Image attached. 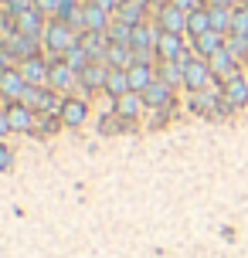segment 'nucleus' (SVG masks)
<instances>
[{
	"instance_id": "1",
	"label": "nucleus",
	"mask_w": 248,
	"mask_h": 258,
	"mask_svg": "<svg viewBox=\"0 0 248 258\" xmlns=\"http://www.w3.org/2000/svg\"><path fill=\"white\" fill-rule=\"evenodd\" d=\"M44 44H48L51 54H65V51H72V48L79 44V34H75L72 24H65L61 17H54L51 24L44 27Z\"/></svg>"
},
{
	"instance_id": "2",
	"label": "nucleus",
	"mask_w": 248,
	"mask_h": 258,
	"mask_svg": "<svg viewBox=\"0 0 248 258\" xmlns=\"http://www.w3.org/2000/svg\"><path fill=\"white\" fill-rule=\"evenodd\" d=\"M180 64H183V85H187V89L191 92H204L208 89V82L214 78L211 61H204V58H187V54H183Z\"/></svg>"
},
{
	"instance_id": "3",
	"label": "nucleus",
	"mask_w": 248,
	"mask_h": 258,
	"mask_svg": "<svg viewBox=\"0 0 248 258\" xmlns=\"http://www.w3.org/2000/svg\"><path fill=\"white\" fill-rule=\"evenodd\" d=\"M21 102L27 109H34V112H61V102L54 99L51 89H44V85H27L24 95H21Z\"/></svg>"
},
{
	"instance_id": "4",
	"label": "nucleus",
	"mask_w": 248,
	"mask_h": 258,
	"mask_svg": "<svg viewBox=\"0 0 248 258\" xmlns=\"http://www.w3.org/2000/svg\"><path fill=\"white\" fill-rule=\"evenodd\" d=\"M21 75H24L27 85H48V75H51V64L44 61V58H24L21 61Z\"/></svg>"
},
{
	"instance_id": "5",
	"label": "nucleus",
	"mask_w": 248,
	"mask_h": 258,
	"mask_svg": "<svg viewBox=\"0 0 248 258\" xmlns=\"http://www.w3.org/2000/svg\"><path fill=\"white\" fill-rule=\"evenodd\" d=\"M24 89H27V82H24V75H21V68H7V72L0 75V95H4V99L21 102Z\"/></svg>"
},
{
	"instance_id": "6",
	"label": "nucleus",
	"mask_w": 248,
	"mask_h": 258,
	"mask_svg": "<svg viewBox=\"0 0 248 258\" xmlns=\"http://www.w3.org/2000/svg\"><path fill=\"white\" fill-rule=\"evenodd\" d=\"M7 119H11V129H14V133H31V129H34L38 112H34V109H27L24 102H11V105H7Z\"/></svg>"
},
{
	"instance_id": "7",
	"label": "nucleus",
	"mask_w": 248,
	"mask_h": 258,
	"mask_svg": "<svg viewBox=\"0 0 248 258\" xmlns=\"http://www.w3.org/2000/svg\"><path fill=\"white\" fill-rule=\"evenodd\" d=\"M221 99L231 105V109H241V105L248 102V78L231 75L228 82H224V89H221Z\"/></svg>"
},
{
	"instance_id": "8",
	"label": "nucleus",
	"mask_w": 248,
	"mask_h": 258,
	"mask_svg": "<svg viewBox=\"0 0 248 258\" xmlns=\"http://www.w3.org/2000/svg\"><path fill=\"white\" fill-rule=\"evenodd\" d=\"M157 54H160V61H180V58H183V41H180V34L160 31V38H157Z\"/></svg>"
},
{
	"instance_id": "9",
	"label": "nucleus",
	"mask_w": 248,
	"mask_h": 258,
	"mask_svg": "<svg viewBox=\"0 0 248 258\" xmlns=\"http://www.w3.org/2000/svg\"><path fill=\"white\" fill-rule=\"evenodd\" d=\"M140 95H143L146 109H167V105H170V85H167V82H160V78H157V82H150Z\"/></svg>"
},
{
	"instance_id": "10",
	"label": "nucleus",
	"mask_w": 248,
	"mask_h": 258,
	"mask_svg": "<svg viewBox=\"0 0 248 258\" xmlns=\"http://www.w3.org/2000/svg\"><path fill=\"white\" fill-rule=\"evenodd\" d=\"M105 78H109V64L105 61H89L79 72V82L85 89H105Z\"/></svg>"
},
{
	"instance_id": "11",
	"label": "nucleus",
	"mask_w": 248,
	"mask_h": 258,
	"mask_svg": "<svg viewBox=\"0 0 248 258\" xmlns=\"http://www.w3.org/2000/svg\"><path fill=\"white\" fill-rule=\"evenodd\" d=\"M105 64H109V68H122V72H130L133 64H136V54H133L130 44H112V41H109V51H105Z\"/></svg>"
},
{
	"instance_id": "12",
	"label": "nucleus",
	"mask_w": 248,
	"mask_h": 258,
	"mask_svg": "<svg viewBox=\"0 0 248 258\" xmlns=\"http://www.w3.org/2000/svg\"><path fill=\"white\" fill-rule=\"evenodd\" d=\"M160 27H163V31H170V34H180V31H187V11H180V7L167 4V7L160 11Z\"/></svg>"
},
{
	"instance_id": "13",
	"label": "nucleus",
	"mask_w": 248,
	"mask_h": 258,
	"mask_svg": "<svg viewBox=\"0 0 248 258\" xmlns=\"http://www.w3.org/2000/svg\"><path fill=\"white\" fill-rule=\"evenodd\" d=\"M75 78H79V72L75 68H68L65 61H54L51 64V75H48V85L58 92H68L72 85H75Z\"/></svg>"
},
{
	"instance_id": "14",
	"label": "nucleus",
	"mask_w": 248,
	"mask_h": 258,
	"mask_svg": "<svg viewBox=\"0 0 248 258\" xmlns=\"http://www.w3.org/2000/svg\"><path fill=\"white\" fill-rule=\"evenodd\" d=\"M41 31H44V21H41L38 7H27V11L17 14V34H31V38H38Z\"/></svg>"
},
{
	"instance_id": "15",
	"label": "nucleus",
	"mask_w": 248,
	"mask_h": 258,
	"mask_svg": "<svg viewBox=\"0 0 248 258\" xmlns=\"http://www.w3.org/2000/svg\"><path fill=\"white\" fill-rule=\"evenodd\" d=\"M58 116H61V122H65V126H82V122H85V116H89V105L82 102V99H65Z\"/></svg>"
},
{
	"instance_id": "16",
	"label": "nucleus",
	"mask_w": 248,
	"mask_h": 258,
	"mask_svg": "<svg viewBox=\"0 0 248 258\" xmlns=\"http://www.w3.org/2000/svg\"><path fill=\"white\" fill-rule=\"evenodd\" d=\"M140 109H143V95H140V92H126V95L116 99V116H122L126 122L140 116Z\"/></svg>"
},
{
	"instance_id": "17",
	"label": "nucleus",
	"mask_w": 248,
	"mask_h": 258,
	"mask_svg": "<svg viewBox=\"0 0 248 258\" xmlns=\"http://www.w3.org/2000/svg\"><path fill=\"white\" fill-rule=\"evenodd\" d=\"M194 48H197L201 58H211V54H218L224 48V34H221V31H208V34L194 38Z\"/></svg>"
},
{
	"instance_id": "18",
	"label": "nucleus",
	"mask_w": 248,
	"mask_h": 258,
	"mask_svg": "<svg viewBox=\"0 0 248 258\" xmlns=\"http://www.w3.org/2000/svg\"><path fill=\"white\" fill-rule=\"evenodd\" d=\"M105 92H109L112 99H119V95L133 92V85H130V72H122V68H109V78H105Z\"/></svg>"
},
{
	"instance_id": "19",
	"label": "nucleus",
	"mask_w": 248,
	"mask_h": 258,
	"mask_svg": "<svg viewBox=\"0 0 248 258\" xmlns=\"http://www.w3.org/2000/svg\"><path fill=\"white\" fill-rule=\"evenodd\" d=\"M82 27H85V31H105V27H109V21H105V7H99V4L82 7Z\"/></svg>"
},
{
	"instance_id": "20",
	"label": "nucleus",
	"mask_w": 248,
	"mask_h": 258,
	"mask_svg": "<svg viewBox=\"0 0 248 258\" xmlns=\"http://www.w3.org/2000/svg\"><path fill=\"white\" fill-rule=\"evenodd\" d=\"M208 61H211V72H214V75H221L224 82H228L231 75H238V72H235V64H238V61H235V58H231L228 51H224V48H221L218 54H211Z\"/></svg>"
},
{
	"instance_id": "21",
	"label": "nucleus",
	"mask_w": 248,
	"mask_h": 258,
	"mask_svg": "<svg viewBox=\"0 0 248 258\" xmlns=\"http://www.w3.org/2000/svg\"><path fill=\"white\" fill-rule=\"evenodd\" d=\"M208 31H211V11L197 7V11H191V14H187V34L201 38V34H208Z\"/></svg>"
},
{
	"instance_id": "22",
	"label": "nucleus",
	"mask_w": 248,
	"mask_h": 258,
	"mask_svg": "<svg viewBox=\"0 0 248 258\" xmlns=\"http://www.w3.org/2000/svg\"><path fill=\"white\" fill-rule=\"evenodd\" d=\"M150 82H157V78H153V72H150V64L136 61V64L130 68V85H133V92H143Z\"/></svg>"
},
{
	"instance_id": "23",
	"label": "nucleus",
	"mask_w": 248,
	"mask_h": 258,
	"mask_svg": "<svg viewBox=\"0 0 248 258\" xmlns=\"http://www.w3.org/2000/svg\"><path fill=\"white\" fill-rule=\"evenodd\" d=\"M208 11H211V31L231 34V11L221 7V4H214V7H208Z\"/></svg>"
},
{
	"instance_id": "24",
	"label": "nucleus",
	"mask_w": 248,
	"mask_h": 258,
	"mask_svg": "<svg viewBox=\"0 0 248 258\" xmlns=\"http://www.w3.org/2000/svg\"><path fill=\"white\" fill-rule=\"evenodd\" d=\"M109 41H112V44H133V24L112 21V24H109Z\"/></svg>"
},
{
	"instance_id": "25",
	"label": "nucleus",
	"mask_w": 248,
	"mask_h": 258,
	"mask_svg": "<svg viewBox=\"0 0 248 258\" xmlns=\"http://www.w3.org/2000/svg\"><path fill=\"white\" fill-rule=\"evenodd\" d=\"M160 82H167V85H180V82H183V64L180 61H163V68H160Z\"/></svg>"
},
{
	"instance_id": "26",
	"label": "nucleus",
	"mask_w": 248,
	"mask_h": 258,
	"mask_svg": "<svg viewBox=\"0 0 248 258\" xmlns=\"http://www.w3.org/2000/svg\"><path fill=\"white\" fill-rule=\"evenodd\" d=\"M89 61H92V54L85 51L82 44H75L72 51H65V64H68V68H75V72H82V68H85Z\"/></svg>"
},
{
	"instance_id": "27",
	"label": "nucleus",
	"mask_w": 248,
	"mask_h": 258,
	"mask_svg": "<svg viewBox=\"0 0 248 258\" xmlns=\"http://www.w3.org/2000/svg\"><path fill=\"white\" fill-rule=\"evenodd\" d=\"M140 11H143V4H136V0H126V4H119V21H126V24H140Z\"/></svg>"
},
{
	"instance_id": "28",
	"label": "nucleus",
	"mask_w": 248,
	"mask_h": 258,
	"mask_svg": "<svg viewBox=\"0 0 248 258\" xmlns=\"http://www.w3.org/2000/svg\"><path fill=\"white\" fill-rule=\"evenodd\" d=\"M54 129H58V122L51 119V112H38V119H34V129H31V133H38V136H51Z\"/></svg>"
},
{
	"instance_id": "29",
	"label": "nucleus",
	"mask_w": 248,
	"mask_h": 258,
	"mask_svg": "<svg viewBox=\"0 0 248 258\" xmlns=\"http://www.w3.org/2000/svg\"><path fill=\"white\" fill-rule=\"evenodd\" d=\"M231 34H235V38H248V11L231 14Z\"/></svg>"
},
{
	"instance_id": "30",
	"label": "nucleus",
	"mask_w": 248,
	"mask_h": 258,
	"mask_svg": "<svg viewBox=\"0 0 248 258\" xmlns=\"http://www.w3.org/2000/svg\"><path fill=\"white\" fill-rule=\"evenodd\" d=\"M119 129H126V119L122 116H102V122H99V133H119Z\"/></svg>"
},
{
	"instance_id": "31",
	"label": "nucleus",
	"mask_w": 248,
	"mask_h": 258,
	"mask_svg": "<svg viewBox=\"0 0 248 258\" xmlns=\"http://www.w3.org/2000/svg\"><path fill=\"white\" fill-rule=\"evenodd\" d=\"M14 163V153H11V146L7 143H0V170H7Z\"/></svg>"
},
{
	"instance_id": "32",
	"label": "nucleus",
	"mask_w": 248,
	"mask_h": 258,
	"mask_svg": "<svg viewBox=\"0 0 248 258\" xmlns=\"http://www.w3.org/2000/svg\"><path fill=\"white\" fill-rule=\"evenodd\" d=\"M7 133H14V129H11V119H7V109H0V136H7Z\"/></svg>"
},
{
	"instance_id": "33",
	"label": "nucleus",
	"mask_w": 248,
	"mask_h": 258,
	"mask_svg": "<svg viewBox=\"0 0 248 258\" xmlns=\"http://www.w3.org/2000/svg\"><path fill=\"white\" fill-rule=\"evenodd\" d=\"M170 4H173V7H180V11H197V0H170Z\"/></svg>"
},
{
	"instance_id": "34",
	"label": "nucleus",
	"mask_w": 248,
	"mask_h": 258,
	"mask_svg": "<svg viewBox=\"0 0 248 258\" xmlns=\"http://www.w3.org/2000/svg\"><path fill=\"white\" fill-rule=\"evenodd\" d=\"M68 4H72V0H68Z\"/></svg>"
}]
</instances>
